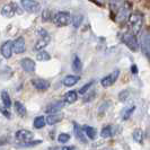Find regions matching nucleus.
Instances as JSON below:
<instances>
[{
    "label": "nucleus",
    "instance_id": "nucleus-1",
    "mask_svg": "<svg viewBox=\"0 0 150 150\" xmlns=\"http://www.w3.org/2000/svg\"><path fill=\"white\" fill-rule=\"evenodd\" d=\"M129 25L131 27V30L133 32V34H139L143 27L144 24V16L140 11H133L129 15Z\"/></svg>",
    "mask_w": 150,
    "mask_h": 150
},
{
    "label": "nucleus",
    "instance_id": "nucleus-2",
    "mask_svg": "<svg viewBox=\"0 0 150 150\" xmlns=\"http://www.w3.org/2000/svg\"><path fill=\"white\" fill-rule=\"evenodd\" d=\"M122 41L123 43L128 46L131 51H137L139 44H138V40L135 38V35L131 32H125L124 34H122Z\"/></svg>",
    "mask_w": 150,
    "mask_h": 150
},
{
    "label": "nucleus",
    "instance_id": "nucleus-3",
    "mask_svg": "<svg viewBox=\"0 0 150 150\" xmlns=\"http://www.w3.org/2000/svg\"><path fill=\"white\" fill-rule=\"evenodd\" d=\"M53 23L60 27L68 26L71 23V15L67 11H59L53 16Z\"/></svg>",
    "mask_w": 150,
    "mask_h": 150
},
{
    "label": "nucleus",
    "instance_id": "nucleus-4",
    "mask_svg": "<svg viewBox=\"0 0 150 150\" xmlns=\"http://www.w3.org/2000/svg\"><path fill=\"white\" fill-rule=\"evenodd\" d=\"M21 5L24 10L30 14H36L41 10V5L36 0H21Z\"/></svg>",
    "mask_w": 150,
    "mask_h": 150
},
{
    "label": "nucleus",
    "instance_id": "nucleus-5",
    "mask_svg": "<svg viewBox=\"0 0 150 150\" xmlns=\"http://www.w3.org/2000/svg\"><path fill=\"white\" fill-rule=\"evenodd\" d=\"M38 34H40V38H38V42L35 44V50L41 51V50H43L44 47H46L49 45L50 41H51V38H50V34L45 30H41L38 32Z\"/></svg>",
    "mask_w": 150,
    "mask_h": 150
},
{
    "label": "nucleus",
    "instance_id": "nucleus-6",
    "mask_svg": "<svg viewBox=\"0 0 150 150\" xmlns=\"http://www.w3.org/2000/svg\"><path fill=\"white\" fill-rule=\"evenodd\" d=\"M119 76H120V70H114L113 72H111L110 75H107L106 77H104L102 80H100V83H102V86L103 87H111L112 85L116 83V80L119 79Z\"/></svg>",
    "mask_w": 150,
    "mask_h": 150
},
{
    "label": "nucleus",
    "instance_id": "nucleus-7",
    "mask_svg": "<svg viewBox=\"0 0 150 150\" xmlns=\"http://www.w3.org/2000/svg\"><path fill=\"white\" fill-rule=\"evenodd\" d=\"M17 13V6L13 2H9L1 8V15L6 18H13Z\"/></svg>",
    "mask_w": 150,
    "mask_h": 150
},
{
    "label": "nucleus",
    "instance_id": "nucleus-8",
    "mask_svg": "<svg viewBox=\"0 0 150 150\" xmlns=\"http://www.w3.org/2000/svg\"><path fill=\"white\" fill-rule=\"evenodd\" d=\"M16 139L21 142H30L34 139L33 132H30L28 130H19L15 133Z\"/></svg>",
    "mask_w": 150,
    "mask_h": 150
},
{
    "label": "nucleus",
    "instance_id": "nucleus-9",
    "mask_svg": "<svg viewBox=\"0 0 150 150\" xmlns=\"http://www.w3.org/2000/svg\"><path fill=\"white\" fill-rule=\"evenodd\" d=\"M21 66H22L23 70L27 74H32L35 71V62L32 60L30 58H24L21 60Z\"/></svg>",
    "mask_w": 150,
    "mask_h": 150
},
{
    "label": "nucleus",
    "instance_id": "nucleus-10",
    "mask_svg": "<svg viewBox=\"0 0 150 150\" xmlns=\"http://www.w3.org/2000/svg\"><path fill=\"white\" fill-rule=\"evenodd\" d=\"M32 85L40 91H45L50 88V83L45 79H41V78L32 79Z\"/></svg>",
    "mask_w": 150,
    "mask_h": 150
},
{
    "label": "nucleus",
    "instance_id": "nucleus-11",
    "mask_svg": "<svg viewBox=\"0 0 150 150\" xmlns=\"http://www.w3.org/2000/svg\"><path fill=\"white\" fill-rule=\"evenodd\" d=\"M141 50H142V53L149 58V53H150V38H149V33L148 30L142 35V38H141Z\"/></svg>",
    "mask_w": 150,
    "mask_h": 150
},
{
    "label": "nucleus",
    "instance_id": "nucleus-12",
    "mask_svg": "<svg viewBox=\"0 0 150 150\" xmlns=\"http://www.w3.org/2000/svg\"><path fill=\"white\" fill-rule=\"evenodd\" d=\"M25 40L23 38H18L13 42V52H15L16 54H22L23 52H25Z\"/></svg>",
    "mask_w": 150,
    "mask_h": 150
},
{
    "label": "nucleus",
    "instance_id": "nucleus-13",
    "mask_svg": "<svg viewBox=\"0 0 150 150\" xmlns=\"http://www.w3.org/2000/svg\"><path fill=\"white\" fill-rule=\"evenodd\" d=\"M0 51H1V54H2L4 58H6V59L11 58V55H13V42L11 41L5 42L4 44L1 45Z\"/></svg>",
    "mask_w": 150,
    "mask_h": 150
},
{
    "label": "nucleus",
    "instance_id": "nucleus-14",
    "mask_svg": "<svg viewBox=\"0 0 150 150\" xmlns=\"http://www.w3.org/2000/svg\"><path fill=\"white\" fill-rule=\"evenodd\" d=\"M64 106V103L61 102V100H57V102H53L52 104L47 105L46 107V112L49 114H54V113H58L59 111H61Z\"/></svg>",
    "mask_w": 150,
    "mask_h": 150
},
{
    "label": "nucleus",
    "instance_id": "nucleus-15",
    "mask_svg": "<svg viewBox=\"0 0 150 150\" xmlns=\"http://www.w3.org/2000/svg\"><path fill=\"white\" fill-rule=\"evenodd\" d=\"M79 76H76V75H69L67 77H64V79L62 80V83L66 86V87H72L75 86L76 83L79 81Z\"/></svg>",
    "mask_w": 150,
    "mask_h": 150
},
{
    "label": "nucleus",
    "instance_id": "nucleus-16",
    "mask_svg": "<svg viewBox=\"0 0 150 150\" xmlns=\"http://www.w3.org/2000/svg\"><path fill=\"white\" fill-rule=\"evenodd\" d=\"M77 99H78V94L76 93L75 90L68 91L63 96V102L67 103V104H74L75 102H77Z\"/></svg>",
    "mask_w": 150,
    "mask_h": 150
},
{
    "label": "nucleus",
    "instance_id": "nucleus-17",
    "mask_svg": "<svg viewBox=\"0 0 150 150\" xmlns=\"http://www.w3.org/2000/svg\"><path fill=\"white\" fill-rule=\"evenodd\" d=\"M74 131H75V134L79 141H81L83 143L87 142V139H86V135H85V133H83V129L80 128L77 123H74Z\"/></svg>",
    "mask_w": 150,
    "mask_h": 150
},
{
    "label": "nucleus",
    "instance_id": "nucleus-18",
    "mask_svg": "<svg viewBox=\"0 0 150 150\" xmlns=\"http://www.w3.org/2000/svg\"><path fill=\"white\" fill-rule=\"evenodd\" d=\"M61 121H62V115L57 114V113H54V114H49V116H46V119H45V122H46L47 124H50V125H54V124L59 123Z\"/></svg>",
    "mask_w": 150,
    "mask_h": 150
},
{
    "label": "nucleus",
    "instance_id": "nucleus-19",
    "mask_svg": "<svg viewBox=\"0 0 150 150\" xmlns=\"http://www.w3.org/2000/svg\"><path fill=\"white\" fill-rule=\"evenodd\" d=\"M117 19L119 21H123V19H125L127 18V16H128L129 14V4H127V2H124L122 6H121V8L117 10Z\"/></svg>",
    "mask_w": 150,
    "mask_h": 150
},
{
    "label": "nucleus",
    "instance_id": "nucleus-20",
    "mask_svg": "<svg viewBox=\"0 0 150 150\" xmlns=\"http://www.w3.org/2000/svg\"><path fill=\"white\" fill-rule=\"evenodd\" d=\"M83 131L86 137H88V139H91V140H94L95 138H96V135H97V132H96V130L93 128V127H89V125H83Z\"/></svg>",
    "mask_w": 150,
    "mask_h": 150
},
{
    "label": "nucleus",
    "instance_id": "nucleus-21",
    "mask_svg": "<svg viewBox=\"0 0 150 150\" xmlns=\"http://www.w3.org/2000/svg\"><path fill=\"white\" fill-rule=\"evenodd\" d=\"M14 106H15V111L16 113L19 115V116H22V117H24V116H26V114H27V111H26V107L23 105L21 102H18V100H16L15 104H14Z\"/></svg>",
    "mask_w": 150,
    "mask_h": 150
},
{
    "label": "nucleus",
    "instance_id": "nucleus-22",
    "mask_svg": "<svg viewBox=\"0 0 150 150\" xmlns=\"http://www.w3.org/2000/svg\"><path fill=\"white\" fill-rule=\"evenodd\" d=\"M108 4H110V8L113 13H117L121 6L124 4V0H108Z\"/></svg>",
    "mask_w": 150,
    "mask_h": 150
},
{
    "label": "nucleus",
    "instance_id": "nucleus-23",
    "mask_svg": "<svg viewBox=\"0 0 150 150\" xmlns=\"http://www.w3.org/2000/svg\"><path fill=\"white\" fill-rule=\"evenodd\" d=\"M81 69H83V62H81L80 58L78 55H75V58L72 60V70L78 74V72L81 71Z\"/></svg>",
    "mask_w": 150,
    "mask_h": 150
},
{
    "label": "nucleus",
    "instance_id": "nucleus-24",
    "mask_svg": "<svg viewBox=\"0 0 150 150\" xmlns=\"http://www.w3.org/2000/svg\"><path fill=\"white\" fill-rule=\"evenodd\" d=\"M135 111V105H130L128 107H125L122 112V120H129L130 116L133 114V112Z\"/></svg>",
    "mask_w": 150,
    "mask_h": 150
},
{
    "label": "nucleus",
    "instance_id": "nucleus-25",
    "mask_svg": "<svg viewBox=\"0 0 150 150\" xmlns=\"http://www.w3.org/2000/svg\"><path fill=\"white\" fill-rule=\"evenodd\" d=\"M1 100H2V104L6 108H9L11 106V99H10V96L6 90L1 91Z\"/></svg>",
    "mask_w": 150,
    "mask_h": 150
},
{
    "label": "nucleus",
    "instance_id": "nucleus-26",
    "mask_svg": "<svg viewBox=\"0 0 150 150\" xmlns=\"http://www.w3.org/2000/svg\"><path fill=\"white\" fill-rule=\"evenodd\" d=\"M45 124H46V122H45V117L43 115L35 117L34 122H33V125L35 129H43L45 127Z\"/></svg>",
    "mask_w": 150,
    "mask_h": 150
},
{
    "label": "nucleus",
    "instance_id": "nucleus-27",
    "mask_svg": "<svg viewBox=\"0 0 150 150\" xmlns=\"http://www.w3.org/2000/svg\"><path fill=\"white\" fill-rule=\"evenodd\" d=\"M100 135H102V138H111L113 135V129L111 125H106L104 128L102 129V131H100Z\"/></svg>",
    "mask_w": 150,
    "mask_h": 150
},
{
    "label": "nucleus",
    "instance_id": "nucleus-28",
    "mask_svg": "<svg viewBox=\"0 0 150 150\" xmlns=\"http://www.w3.org/2000/svg\"><path fill=\"white\" fill-rule=\"evenodd\" d=\"M36 59L38 61H49L51 59V55L49 54V53L44 51V50H41V51H38V53L36 54Z\"/></svg>",
    "mask_w": 150,
    "mask_h": 150
},
{
    "label": "nucleus",
    "instance_id": "nucleus-29",
    "mask_svg": "<svg viewBox=\"0 0 150 150\" xmlns=\"http://www.w3.org/2000/svg\"><path fill=\"white\" fill-rule=\"evenodd\" d=\"M133 139L138 143H142L143 142V131L140 129H135L133 131Z\"/></svg>",
    "mask_w": 150,
    "mask_h": 150
},
{
    "label": "nucleus",
    "instance_id": "nucleus-30",
    "mask_svg": "<svg viewBox=\"0 0 150 150\" xmlns=\"http://www.w3.org/2000/svg\"><path fill=\"white\" fill-rule=\"evenodd\" d=\"M83 21V15H75V16H71V23L75 27H79L81 25V23Z\"/></svg>",
    "mask_w": 150,
    "mask_h": 150
},
{
    "label": "nucleus",
    "instance_id": "nucleus-31",
    "mask_svg": "<svg viewBox=\"0 0 150 150\" xmlns=\"http://www.w3.org/2000/svg\"><path fill=\"white\" fill-rule=\"evenodd\" d=\"M70 140V134L68 133H60L58 137V141L60 143H67Z\"/></svg>",
    "mask_w": 150,
    "mask_h": 150
},
{
    "label": "nucleus",
    "instance_id": "nucleus-32",
    "mask_svg": "<svg viewBox=\"0 0 150 150\" xmlns=\"http://www.w3.org/2000/svg\"><path fill=\"white\" fill-rule=\"evenodd\" d=\"M93 85H94V81H90V83H86L85 86H83V87L80 88V90H79V94H80V95H83L85 93H87V91L90 89V87H91Z\"/></svg>",
    "mask_w": 150,
    "mask_h": 150
},
{
    "label": "nucleus",
    "instance_id": "nucleus-33",
    "mask_svg": "<svg viewBox=\"0 0 150 150\" xmlns=\"http://www.w3.org/2000/svg\"><path fill=\"white\" fill-rule=\"evenodd\" d=\"M129 94H130V91H129V90H123V91H121L120 95H119V98H120L121 102L127 100L128 97H129Z\"/></svg>",
    "mask_w": 150,
    "mask_h": 150
},
{
    "label": "nucleus",
    "instance_id": "nucleus-34",
    "mask_svg": "<svg viewBox=\"0 0 150 150\" xmlns=\"http://www.w3.org/2000/svg\"><path fill=\"white\" fill-rule=\"evenodd\" d=\"M0 112L2 113L6 117H8V119H10V116H11V114H10V112H9V110L8 108H6L5 106H1L0 107Z\"/></svg>",
    "mask_w": 150,
    "mask_h": 150
},
{
    "label": "nucleus",
    "instance_id": "nucleus-35",
    "mask_svg": "<svg viewBox=\"0 0 150 150\" xmlns=\"http://www.w3.org/2000/svg\"><path fill=\"white\" fill-rule=\"evenodd\" d=\"M110 105V102H104L102 105H100V107L98 108V113L99 114H103L104 113V111H106L107 110V106Z\"/></svg>",
    "mask_w": 150,
    "mask_h": 150
},
{
    "label": "nucleus",
    "instance_id": "nucleus-36",
    "mask_svg": "<svg viewBox=\"0 0 150 150\" xmlns=\"http://www.w3.org/2000/svg\"><path fill=\"white\" fill-rule=\"evenodd\" d=\"M131 70H132V74H138V69H137V66H132V67H131Z\"/></svg>",
    "mask_w": 150,
    "mask_h": 150
},
{
    "label": "nucleus",
    "instance_id": "nucleus-37",
    "mask_svg": "<svg viewBox=\"0 0 150 150\" xmlns=\"http://www.w3.org/2000/svg\"><path fill=\"white\" fill-rule=\"evenodd\" d=\"M94 1H96V2H97V4H99V5H103L105 0H94Z\"/></svg>",
    "mask_w": 150,
    "mask_h": 150
},
{
    "label": "nucleus",
    "instance_id": "nucleus-38",
    "mask_svg": "<svg viewBox=\"0 0 150 150\" xmlns=\"http://www.w3.org/2000/svg\"><path fill=\"white\" fill-rule=\"evenodd\" d=\"M104 150H114V149H104Z\"/></svg>",
    "mask_w": 150,
    "mask_h": 150
}]
</instances>
